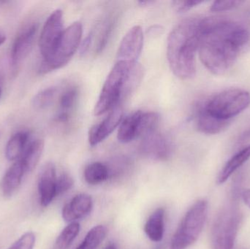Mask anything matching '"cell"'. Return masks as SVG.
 Instances as JSON below:
<instances>
[{"mask_svg":"<svg viewBox=\"0 0 250 249\" xmlns=\"http://www.w3.org/2000/svg\"><path fill=\"white\" fill-rule=\"evenodd\" d=\"M6 40V35L3 31L0 30V45H2Z\"/></svg>","mask_w":250,"mask_h":249,"instance_id":"cell-34","label":"cell"},{"mask_svg":"<svg viewBox=\"0 0 250 249\" xmlns=\"http://www.w3.org/2000/svg\"><path fill=\"white\" fill-rule=\"evenodd\" d=\"M242 220L240 211L230 204L217 214L211 229V244L214 249H233Z\"/></svg>","mask_w":250,"mask_h":249,"instance_id":"cell-6","label":"cell"},{"mask_svg":"<svg viewBox=\"0 0 250 249\" xmlns=\"http://www.w3.org/2000/svg\"><path fill=\"white\" fill-rule=\"evenodd\" d=\"M25 175L26 172L23 165L19 159L6 171L0 181V192L1 195L6 198L11 197L19 190Z\"/></svg>","mask_w":250,"mask_h":249,"instance_id":"cell-17","label":"cell"},{"mask_svg":"<svg viewBox=\"0 0 250 249\" xmlns=\"http://www.w3.org/2000/svg\"><path fill=\"white\" fill-rule=\"evenodd\" d=\"M107 232V228L104 225L95 227L88 232L83 242L76 249H96L105 239Z\"/></svg>","mask_w":250,"mask_h":249,"instance_id":"cell-25","label":"cell"},{"mask_svg":"<svg viewBox=\"0 0 250 249\" xmlns=\"http://www.w3.org/2000/svg\"><path fill=\"white\" fill-rule=\"evenodd\" d=\"M156 249H161V248H160V247H158V248H157Z\"/></svg>","mask_w":250,"mask_h":249,"instance_id":"cell-38","label":"cell"},{"mask_svg":"<svg viewBox=\"0 0 250 249\" xmlns=\"http://www.w3.org/2000/svg\"><path fill=\"white\" fill-rule=\"evenodd\" d=\"M57 93L56 87L47 88L34 97L33 106L38 110H43L52 105Z\"/></svg>","mask_w":250,"mask_h":249,"instance_id":"cell-27","label":"cell"},{"mask_svg":"<svg viewBox=\"0 0 250 249\" xmlns=\"http://www.w3.org/2000/svg\"><path fill=\"white\" fill-rule=\"evenodd\" d=\"M144 45L142 28L135 26L125 35L117 53V61L136 64Z\"/></svg>","mask_w":250,"mask_h":249,"instance_id":"cell-10","label":"cell"},{"mask_svg":"<svg viewBox=\"0 0 250 249\" xmlns=\"http://www.w3.org/2000/svg\"><path fill=\"white\" fill-rule=\"evenodd\" d=\"M123 111L120 105L111 110L108 116L101 122L95 124L89 130V142L92 146L104 141L123 121Z\"/></svg>","mask_w":250,"mask_h":249,"instance_id":"cell-12","label":"cell"},{"mask_svg":"<svg viewBox=\"0 0 250 249\" xmlns=\"http://www.w3.org/2000/svg\"><path fill=\"white\" fill-rule=\"evenodd\" d=\"M242 197H243L244 201L246 203L247 206L250 208V189L244 192Z\"/></svg>","mask_w":250,"mask_h":249,"instance_id":"cell-33","label":"cell"},{"mask_svg":"<svg viewBox=\"0 0 250 249\" xmlns=\"http://www.w3.org/2000/svg\"><path fill=\"white\" fill-rule=\"evenodd\" d=\"M165 210L157 209L151 213L144 228L147 237L153 242H160L164 236Z\"/></svg>","mask_w":250,"mask_h":249,"instance_id":"cell-20","label":"cell"},{"mask_svg":"<svg viewBox=\"0 0 250 249\" xmlns=\"http://www.w3.org/2000/svg\"><path fill=\"white\" fill-rule=\"evenodd\" d=\"M63 26L62 11L55 10L45 21L40 38V51L43 60L48 59L55 52L64 31Z\"/></svg>","mask_w":250,"mask_h":249,"instance_id":"cell-8","label":"cell"},{"mask_svg":"<svg viewBox=\"0 0 250 249\" xmlns=\"http://www.w3.org/2000/svg\"><path fill=\"white\" fill-rule=\"evenodd\" d=\"M144 133V112L135 111L122 121L117 137L121 143H127L142 137Z\"/></svg>","mask_w":250,"mask_h":249,"instance_id":"cell-14","label":"cell"},{"mask_svg":"<svg viewBox=\"0 0 250 249\" xmlns=\"http://www.w3.org/2000/svg\"><path fill=\"white\" fill-rule=\"evenodd\" d=\"M173 146L171 140L157 130L143 136L140 152L150 159L166 160L171 156Z\"/></svg>","mask_w":250,"mask_h":249,"instance_id":"cell-9","label":"cell"},{"mask_svg":"<svg viewBox=\"0 0 250 249\" xmlns=\"http://www.w3.org/2000/svg\"><path fill=\"white\" fill-rule=\"evenodd\" d=\"M250 159V145L239 151L228 161L227 163L220 172V175L217 178V183L219 184H222L226 182L239 168H241L244 164L246 163Z\"/></svg>","mask_w":250,"mask_h":249,"instance_id":"cell-21","label":"cell"},{"mask_svg":"<svg viewBox=\"0 0 250 249\" xmlns=\"http://www.w3.org/2000/svg\"><path fill=\"white\" fill-rule=\"evenodd\" d=\"M29 134L26 132H20L15 134L9 140L5 149V155L9 161L20 159L29 144Z\"/></svg>","mask_w":250,"mask_h":249,"instance_id":"cell-22","label":"cell"},{"mask_svg":"<svg viewBox=\"0 0 250 249\" xmlns=\"http://www.w3.org/2000/svg\"><path fill=\"white\" fill-rule=\"evenodd\" d=\"M105 249H117L114 244H109Z\"/></svg>","mask_w":250,"mask_h":249,"instance_id":"cell-36","label":"cell"},{"mask_svg":"<svg viewBox=\"0 0 250 249\" xmlns=\"http://www.w3.org/2000/svg\"><path fill=\"white\" fill-rule=\"evenodd\" d=\"M250 32L236 22L223 17L200 20V59L208 71L217 76L227 73L250 40Z\"/></svg>","mask_w":250,"mask_h":249,"instance_id":"cell-1","label":"cell"},{"mask_svg":"<svg viewBox=\"0 0 250 249\" xmlns=\"http://www.w3.org/2000/svg\"><path fill=\"white\" fill-rule=\"evenodd\" d=\"M57 171L52 162L45 164L38 177V188L42 207L49 206L57 197Z\"/></svg>","mask_w":250,"mask_h":249,"instance_id":"cell-11","label":"cell"},{"mask_svg":"<svg viewBox=\"0 0 250 249\" xmlns=\"http://www.w3.org/2000/svg\"><path fill=\"white\" fill-rule=\"evenodd\" d=\"M38 25L32 23L21 31L16 37L11 51V62L13 67L19 65L29 55L32 49Z\"/></svg>","mask_w":250,"mask_h":249,"instance_id":"cell-13","label":"cell"},{"mask_svg":"<svg viewBox=\"0 0 250 249\" xmlns=\"http://www.w3.org/2000/svg\"><path fill=\"white\" fill-rule=\"evenodd\" d=\"M195 124L198 131L206 134H216L226 130L230 121L214 118L201 107L198 106L195 112Z\"/></svg>","mask_w":250,"mask_h":249,"instance_id":"cell-18","label":"cell"},{"mask_svg":"<svg viewBox=\"0 0 250 249\" xmlns=\"http://www.w3.org/2000/svg\"><path fill=\"white\" fill-rule=\"evenodd\" d=\"M80 225L78 222H73L67 225L57 238L56 247L57 249H67L71 245L80 232Z\"/></svg>","mask_w":250,"mask_h":249,"instance_id":"cell-26","label":"cell"},{"mask_svg":"<svg viewBox=\"0 0 250 249\" xmlns=\"http://www.w3.org/2000/svg\"><path fill=\"white\" fill-rule=\"evenodd\" d=\"M203 2V1H174L172 2V5L176 13H183Z\"/></svg>","mask_w":250,"mask_h":249,"instance_id":"cell-31","label":"cell"},{"mask_svg":"<svg viewBox=\"0 0 250 249\" xmlns=\"http://www.w3.org/2000/svg\"><path fill=\"white\" fill-rule=\"evenodd\" d=\"M200 20L193 18L182 20L171 31L167 39L169 65L173 74L182 80L192 78L196 73Z\"/></svg>","mask_w":250,"mask_h":249,"instance_id":"cell-2","label":"cell"},{"mask_svg":"<svg viewBox=\"0 0 250 249\" xmlns=\"http://www.w3.org/2000/svg\"><path fill=\"white\" fill-rule=\"evenodd\" d=\"M93 200L89 194H81L72 199L62 209V218L66 222L73 223L86 217L92 211Z\"/></svg>","mask_w":250,"mask_h":249,"instance_id":"cell-15","label":"cell"},{"mask_svg":"<svg viewBox=\"0 0 250 249\" xmlns=\"http://www.w3.org/2000/svg\"><path fill=\"white\" fill-rule=\"evenodd\" d=\"M79 91L76 86H69L63 91L59 100V110L55 121L60 124H67L72 117L79 100Z\"/></svg>","mask_w":250,"mask_h":249,"instance_id":"cell-16","label":"cell"},{"mask_svg":"<svg viewBox=\"0 0 250 249\" xmlns=\"http://www.w3.org/2000/svg\"><path fill=\"white\" fill-rule=\"evenodd\" d=\"M136 64L117 61L103 86L95 105V115H103L120 105L122 101L134 92L132 70Z\"/></svg>","mask_w":250,"mask_h":249,"instance_id":"cell-3","label":"cell"},{"mask_svg":"<svg viewBox=\"0 0 250 249\" xmlns=\"http://www.w3.org/2000/svg\"><path fill=\"white\" fill-rule=\"evenodd\" d=\"M243 1L239 0H226V1H214L211 4L210 10L214 13H220V12L229 11L239 7L241 4H243Z\"/></svg>","mask_w":250,"mask_h":249,"instance_id":"cell-29","label":"cell"},{"mask_svg":"<svg viewBox=\"0 0 250 249\" xmlns=\"http://www.w3.org/2000/svg\"><path fill=\"white\" fill-rule=\"evenodd\" d=\"M36 237L33 232H26L8 249H33Z\"/></svg>","mask_w":250,"mask_h":249,"instance_id":"cell-28","label":"cell"},{"mask_svg":"<svg viewBox=\"0 0 250 249\" xmlns=\"http://www.w3.org/2000/svg\"><path fill=\"white\" fill-rule=\"evenodd\" d=\"M82 34L83 27L79 21L72 23L64 29L55 52L48 59L42 61L40 73L45 74L66 65L79 48Z\"/></svg>","mask_w":250,"mask_h":249,"instance_id":"cell-7","label":"cell"},{"mask_svg":"<svg viewBox=\"0 0 250 249\" xmlns=\"http://www.w3.org/2000/svg\"><path fill=\"white\" fill-rule=\"evenodd\" d=\"M92 38H93V33L91 32V33L89 34L86 38H85L83 43H82V46H81V54H86V51L89 50V47H90Z\"/></svg>","mask_w":250,"mask_h":249,"instance_id":"cell-32","label":"cell"},{"mask_svg":"<svg viewBox=\"0 0 250 249\" xmlns=\"http://www.w3.org/2000/svg\"><path fill=\"white\" fill-rule=\"evenodd\" d=\"M250 105V94L242 89H229L199 104L198 106L214 118L230 121Z\"/></svg>","mask_w":250,"mask_h":249,"instance_id":"cell-4","label":"cell"},{"mask_svg":"<svg viewBox=\"0 0 250 249\" xmlns=\"http://www.w3.org/2000/svg\"><path fill=\"white\" fill-rule=\"evenodd\" d=\"M1 88H0V96H1Z\"/></svg>","mask_w":250,"mask_h":249,"instance_id":"cell-37","label":"cell"},{"mask_svg":"<svg viewBox=\"0 0 250 249\" xmlns=\"http://www.w3.org/2000/svg\"><path fill=\"white\" fill-rule=\"evenodd\" d=\"M73 185V180L69 174L62 173L57 177V197L68 191Z\"/></svg>","mask_w":250,"mask_h":249,"instance_id":"cell-30","label":"cell"},{"mask_svg":"<svg viewBox=\"0 0 250 249\" xmlns=\"http://www.w3.org/2000/svg\"><path fill=\"white\" fill-rule=\"evenodd\" d=\"M109 175L108 167L101 162H94L86 167L84 171V178L91 185H96L104 182Z\"/></svg>","mask_w":250,"mask_h":249,"instance_id":"cell-23","label":"cell"},{"mask_svg":"<svg viewBox=\"0 0 250 249\" xmlns=\"http://www.w3.org/2000/svg\"><path fill=\"white\" fill-rule=\"evenodd\" d=\"M154 1H138V3H139L141 5H144V6H147L149 5V4H153Z\"/></svg>","mask_w":250,"mask_h":249,"instance_id":"cell-35","label":"cell"},{"mask_svg":"<svg viewBox=\"0 0 250 249\" xmlns=\"http://www.w3.org/2000/svg\"><path fill=\"white\" fill-rule=\"evenodd\" d=\"M114 25V19L112 17H107L98 26V37L97 42L95 43V54H101L105 49L112 33Z\"/></svg>","mask_w":250,"mask_h":249,"instance_id":"cell-24","label":"cell"},{"mask_svg":"<svg viewBox=\"0 0 250 249\" xmlns=\"http://www.w3.org/2000/svg\"><path fill=\"white\" fill-rule=\"evenodd\" d=\"M44 149V142L41 139L32 140L25 149L19 160L21 162L26 174L32 172L39 162Z\"/></svg>","mask_w":250,"mask_h":249,"instance_id":"cell-19","label":"cell"},{"mask_svg":"<svg viewBox=\"0 0 250 249\" xmlns=\"http://www.w3.org/2000/svg\"><path fill=\"white\" fill-rule=\"evenodd\" d=\"M208 213V203L198 200L184 216L170 243V249H187L199 238Z\"/></svg>","mask_w":250,"mask_h":249,"instance_id":"cell-5","label":"cell"}]
</instances>
